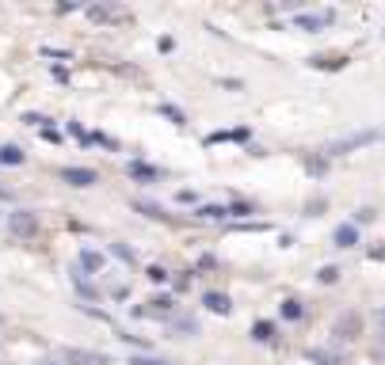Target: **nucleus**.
Listing matches in <instances>:
<instances>
[{
  "label": "nucleus",
  "instance_id": "obj_1",
  "mask_svg": "<svg viewBox=\"0 0 385 365\" xmlns=\"http://www.w3.org/2000/svg\"><path fill=\"white\" fill-rule=\"evenodd\" d=\"M8 232L19 236V240H31V236H39V217H34L31 210H12L8 213Z\"/></svg>",
  "mask_w": 385,
  "mask_h": 365
},
{
  "label": "nucleus",
  "instance_id": "obj_2",
  "mask_svg": "<svg viewBox=\"0 0 385 365\" xmlns=\"http://www.w3.org/2000/svg\"><path fill=\"white\" fill-rule=\"evenodd\" d=\"M359 331H362V316H359V312H344V316L336 320V327H332L336 339H359Z\"/></svg>",
  "mask_w": 385,
  "mask_h": 365
},
{
  "label": "nucleus",
  "instance_id": "obj_3",
  "mask_svg": "<svg viewBox=\"0 0 385 365\" xmlns=\"http://www.w3.org/2000/svg\"><path fill=\"white\" fill-rule=\"evenodd\" d=\"M61 179H65L69 187H96L99 175L92 168H61Z\"/></svg>",
  "mask_w": 385,
  "mask_h": 365
},
{
  "label": "nucleus",
  "instance_id": "obj_4",
  "mask_svg": "<svg viewBox=\"0 0 385 365\" xmlns=\"http://www.w3.org/2000/svg\"><path fill=\"white\" fill-rule=\"evenodd\" d=\"M126 175L134 179V183H156V179L164 175L160 168H153V164H141V160H130L126 164Z\"/></svg>",
  "mask_w": 385,
  "mask_h": 365
},
{
  "label": "nucleus",
  "instance_id": "obj_5",
  "mask_svg": "<svg viewBox=\"0 0 385 365\" xmlns=\"http://www.w3.org/2000/svg\"><path fill=\"white\" fill-rule=\"evenodd\" d=\"M84 12H88L96 23H115V19H126V12L115 8V4H88Z\"/></svg>",
  "mask_w": 385,
  "mask_h": 365
},
{
  "label": "nucleus",
  "instance_id": "obj_6",
  "mask_svg": "<svg viewBox=\"0 0 385 365\" xmlns=\"http://www.w3.org/2000/svg\"><path fill=\"white\" fill-rule=\"evenodd\" d=\"M332 19H336V12L328 8V12H313V16H309V12H302V16H298V19H294V23H298V27H302V31H317V27L332 23Z\"/></svg>",
  "mask_w": 385,
  "mask_h": 365
},
{
  "label": "nucleus",
  "instance_id": "obj_7",
  "mask_svg": "<svg viewBox=\"0 0 385 365\" xmlns=\"http://www.w3.org/2000/svg\"><path fill=\"white\" fill-rule=\"evenodd\" d=\"M332 240H336V247H355V243H359V228L347 221V225H340L336 232H332Z\"/></svg>",
  "mask_w": 385,
  "mask_h": 365
},
{
  "label": "nucleus",
  "instance_id": "obj_8",
  "mask_svg": "<svg viewBox=\"0 0 385 365\" xmlns=\"http://www.w3.org/2000/svg\"><path fill=\"white\" fill-rule=\"evenodd\" d=\"M81 270H84V274H99V270H103V252L84 247V252H81Z\"/></svg>",
  "mask_w": 385,
  "mask_h": 365
},
{
  "label": "nucleus",
  "instance_id": "obj_9",
  "mask_svg": "<svg viewBox=\"0 0 385 365\" xmlns=\"http://www.w3.org/2000/svg\"><path fill=\"white\" fill-rule=\"evenodd\" d=\"M69 274H73V285H76V293H81L84 300H96V297H99V293H96V285H92L88 278H84V270H81V267H73Z\"/></svg>",
  "mask_w": 385,
  "mask_h": 365
},
{
  "label": "nucleus",
  "instance_id": "obj_10",
  "mask_svg": "<svg viewBox=\"0 0 385 365\" xmlns=\"http://www.w3.org/2000/svg\"><path fill=\"white\" fill-rule=\"evenodd\" d=\"M202 305H206L210 312H218V316H229V309H233L225 293H206V297H202Z\"/></svg>",
  "mask_w": 385,
  "mask_h": 365
},
{
  "label": "nucleus",
  "instance_id": "obj_11",
  "mask_svg": "<svg viewBox=\"0 0 385 365\" xmlns=\"http://www.w3.org/2000/svg\"><path fill=\"white\" fill-rule=\"evenodd\" d=\"M172 312V297H153L149 309H138V316H168Z\"/></svg>",
  "mask_w": 385,
  "mask_h": 365
},
{
  "label": "nucleus",
  "instance_id": "obj_12",
  "mask_svg": "<svg viewBox=\"0 0 385 365\" xmlns=\"http://www.w3.org/2000/svg\"><path fill=\"white\" fill-rule=\"evenodd\" d=\"M309 65L313 69H344L347 57L344 54H320V57H309Z\"/></svg>",
  "mask_w": 385,
  "mask_h": 365
},
{
  "label": "nucleus",
  "instance_id": "obj_13",
  "mask_svg": "<svg viewBox=\"0 0 385 365\" xmlns=\"http://www.w3.org/2000/svg\"><path fill=\"white\" fill-rule=\"evenodd\" d=\"M23 160H27V156H23V148H19V145H4V148H0V164H8V168H19Z\"/></svg>",
  "mask_w": 385,
  "mask_h": 365
},
{
  "label": "nucleus",
  "instance_id": "obj_14",
  "mask_svg": "<svg viewBox=\"0 0 385 365\" xmlns=\"http://www.w3.org/2000/svg\"><path fill=\"white\" fill-rule=\"evenodd\" d=\"M222 141H248V130H218V133H210V137H206V145H222Z\"/></svg>",
  "mask_w": 385,
  "mask_h": 365
},
{
  "label": "nucleus",
  "instance_id": "obj_15",
  "mask_svg": "<svg viewBox=\"0 0 385 365\" xmlns=\"http://www.w3.org/2000/svg\"><path fill=\"white\" fill-rule=\"evenodd\" d=\"M252 339H256V342H271V339H275V324H271V320H260V324H252Z\"/></svg>",
  "mask_w": 385,
  "mask_h": 365
},
{
  "label": "nucleus",
  "instance_id": "obj_16",
  "mask_svg": "<svg viewBox=\"0 0 385 365\" xmlns=\"http://www.w3.org/2000/svg\"><path fill=\"white\" fill-rule=\"evenodd\" d=\"M198 217L202 221H225V217H233V213H229V206H202Z\"/></svg>",
  "mask_w": 385,
  "mask_h": 365
},
{
  "label": "nucleus",
  "instance_id": "obj_17",
  "mask_svg": "<svg viewBox=\"0 0 385 365\" xmlns=\"http://www.w3.org/2000/svg\"><path fill=\"white\" fill-rule=\"evenodd\" d=\"M279 309H282V320H302V316H305L302 300H294V297H290V300H282Z\"/></svg>",
  "mask_w": 385,
  "mask_h": 365
},
{
  "label": "nucleus",
  "instance_id": "obj_18",
  "mask_svg": "<svg viewBox=\"0 0 385 365\" xmlns=\"http://www.w3.org/2000/svg\"><path fill=\"white\" fill-rule=\"evenodd\" d=\"M366 141H374V133H355L344 145H332V153H347V148H359V145H366Z\"/></svg>",
  "mask_w": 385,
  "mask_h": 365
},
{
  "label": "nucleus",
  "instance_id": "obj_19",
  "mask_svg": "<svg viewBox=\"0 0 385 365\" xmlns=\"http://www.w3.org/2000/svg\"><path fill=\"white\" fill-rule=\"evenodd\" d=\"M138 210L145 213V217H153V221H172V217H168V213L160 210V206H153V202H138Z\"/></svg>",
  "mask_w": 385,
  "mask_h": 365
},
{
  "label": "nucleus",
  "instance_id": "obj_20",
  "mask_svg": "<svg viewBox=\"0 0 385 365\" xmlns=\"http://www.w3.org/2000/svg\"><path fill=\"white\" fill-rule=\"evenodd\" d=\"M111 255H115V259H123V263L138 259V255H134V247H126V243H111Z\"/></svg>",
  "mask_w": 385,
  "mask_h": 365
},
{
  "label": "nucleus",
  "instance_id": "obj_21",
  "mask_svg": "<svg viewBox=\"0 0 385 365\" xmlns=\"http://www.w3.org/2000/svg\"><path fill=\"white\" fill-rule=\"evenodd\" d=\"M160 114H164V118H172L176 126H183V122H187V118H183V111H180V107H172V103H160Z\"/></svg>",
  "mask_w": 385,
  "mask_h": 365
},
{
  "label": "nucleus",
  "instance_id": "obj_22",
  "mask_svg": "<svg viewBox=\"0 0 385 365\" xmlns=\"http://www.w3.org/2000/svg\"><path fill=\"white\" fill-rule=\"evenodd\" d=\"M320 282H324V285H332V282H340V267H320Z\"/></svg>",
  "mask_w": 385,
  "mask_h": 365
},
{
  "label": "nucleus",
  "instance_id": "obj_23",
  "mask_svg": "<svg viewBox=\"0 0 385 365\" xmlns=\"http://www.w3.org/2000/svg\"><path fill=\"white\" fill-rule=\"evenodd\" d=\"M309 362H320V365H336V357L328 354V350H309Z\"/></svg>",
  "mask_w": 385,
  "mask_h": 365
},
{
  "label": "nucleus",
  "instance_id": "obj_24",
  "mask_svg": "<svg viewBox=\"0 0 385 365\" xmlns=\"http://www.w3.org/2000/svg\"><path fill=\"white\" fill-rule=\"evenodd\" d=\"M145 278L160 285V282H168V270H164V267H149V270H145Z\"/></svg>",
  "mask_w": 385,
  "mask_h": 365
},
{
  "label": "nucleus",
  "instance_id": "obj_25",
  "mask_svg": "<svg viewBox=\"0 0 385 365\" xmlns=\"http://www.w3.org/2000/svg\"><path fill=\"white\" fill-rule=\"evenodd\" d=\"M23 122H27V126H42V130H46V122H50V118H42V114L27 111V114H23Z\"/></svg>",
  "mask_w": 385,
  "mask_h": 365
},
{
  "label": "nucleus",
  "instance_id": "obj_26",
  "mask_svg": "<svg viewBox=\"0 0 385 365\" xmlns=\"http://www.w3.org/2000/svg\"><path fill=\"white\" fill-rule=\"evenodd\" d=\"M229 213H233V217H248V213H252V206H248V202H233Z\"/></svg>",
  "mask_w": 385,
  "mask_h": 365
},
{
  "label": "nucleus",
  "instance_id": "obj_27",
  "mask_svg": "<svg viewBox=\"0 0 385 365\" xmlns=\"http://www.w3.org/2000/svg\"><path fill=\"white\" fill-rule=\"evenodd\" d=\"M130 365H168V362H156V357H134Z\"/></svg>",
  "mask_w": 385,
  "mask_h": 365
},
{
  "label": "nucleus",
  "instance_id": "obj_28",
  "mask_svg": "<svg viewBox=\"0 0 385 365\" xmlns=\"http://www.w3.org/2000/svg\"><path fill=\"white\" fill-rule=\"evenodd\" d=\"M176 198H180L183 206H191V202H195V190H180V195H176Z\"/></svg>",
  "mask_w": 385,
  "mask_h": 365
},
{
  "label": "nucleus",
  "instance_id": "obj_29",
  "mask_svg": "<svg viewBox=\"0 0 385 365\" xmlns=\"http://www.w3.org/2000/svg\"><path fill=\"white\" fill-rule=\"evenodd\" d=\"M355 221H359V225H366V221H374V210H359V217H355Z\"/></svg>",
  "mask_w": 385,
  "mask_h": 365
},
{
  "label": "nucleus",
  "instance_id": "obj_30",
  "mask_svg": "<svg viewBox=\"0 0 385 365\" xmlns=\"http://www.w3.org/2000/svg\"><path fill=\"white\" fill-rule=\"evenodd\" d=\"M39 365H61V362H54V357H42V362Z\"/></svg>",
  "mask_w": 385,
  "mask_h": 365
},
{
  "label": "nucleus",
  "instance_id": "obj_31",
  "mask_svg": "<svg viewBox=\"0 0 385 365\" xmlns=\"http://www.w3.org/2000/svg\"><path fill=\"white\" fill-rule=\"evenodd\" d=\"M377 324H382V327H385V309H382V312H377Z\"/></svg>",
  "mask_w": 385,
  "mask_h": 365
},
{
  "label": "nucleus",
  "instance_id": "obj_32",
  "mask_svg": "<svg viewBox=\"0 0 385 365\" xmlns=\"http://www.w3.org/2000/svg\"><path fill=\"white\" fill-rule=\"evenodd\" d=\"M382 34H385V31H382Z\"/></svg>",
  "mask_w": 385,
  "mask_h": 365
}]
</instances>
